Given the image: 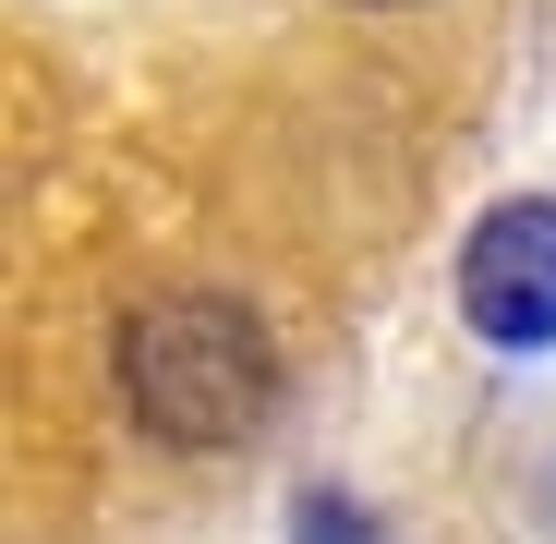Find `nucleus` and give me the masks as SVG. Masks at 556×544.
Returning a JSON list of instances; mask_svg holds the SVG:
<instances>
[{"label": "nucleus", "instance_id": "nucleus-1", "mask_svg": "<svg viewBox=\"0 0 556 544\" xmlns=\"http://www.w3.org/2000/svg\"><path fill=\"white\" fill-rule=\"evenodd\" d=\"M122 400L169 447H230L278 400V351L230 291H157L146 315H122Z\"/></svg>", "mask_w": 556, "mask_h": 544}, {"label": "nucleus", "instance_id": "nucleus-2", "mask_svg": "<svg viewBox=\"0 0 556 544\" xmlns=\"http://www.w3.org/2000/svg\"><path fill=\"white\" fill-rule=\"evenodd\" d=\"M459 315L496 351H544L556 339V206L544 194L484 206V230L459 242Z\"/></svg>", "mask_w": 556, "mask_h": 544}, {"label": "nucleus", "instance_id": "nucleus-3", "mask_svg": "<svg viewBox=\"0 0 556 544\" xmlns=\"http://www.w3.org/2000/svg\"><path fill=\"white\" fill-rule=\"evenodd\" d=\"M291 544H376V520H363L351 496H303L291 508Z\"/></svg>", "mask_w": 556, "mask_h": 544}]
</instances>
